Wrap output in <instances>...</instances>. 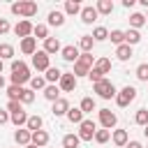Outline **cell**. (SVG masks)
I'll return each instance as SVG.
<instances>
[{
	"label": "cell",
	"mask_w": 148,
	"mask_h": 148,
	"mask_svg": "<svg viewBox=\"0 0 148 148\" xmlns=\"http://www.w3.org/2000/svg\"><path fill=\"white\" fill-rule=\"evenodd\" d=\"M143 16H146V23H148V7H146V14H143Z\"/></svg>",
	"instance_id": "cell-52"
},
{
	"label": "cell",
	"mask_w": 148,
	"mask_h": 148,
	"mask_svg": "<svg viewBox=\"0 0 148 148\" xmlns=\"http://www.w3.org/2000/svg\"><path fill=\"white\" fill-rule=\"evenodd\" d=\"M32 37H35V39H46V37H49V25H46V23H37V25L32 28Z\"/></svg>",
	"instance_id": "cell-31"
},
{
	"label": "cell",
	"mask_w": 148,
	"mask_h": 148,
	"mask_svg": "<svg viewBox=\"0 0 148 148\" xmlns=\"http://www.w3.org/2000/svg\"><path fill=\"white\" fill-rule=\"evenodd\" d=\"M95 42H104V39H109V30L104 28V25H97L95 30H92V35H90Z\"/></svg>",
	"instance_id": "cell-35"
},
{
	"label": "cell",
	"mask_w": 148,
	"mask_h": 148,
	"mask_svg": "<svg viewBox=\"0 0 148 148\" xmlns=\"http://www.w3.org/2000/svg\"><path fill=\"white\" fill-rule=\"evenodd\" d=\"M97 118H99V125H102V130H113L116 125H118V116L111 111V109H99L97 111Z\"/></svg>",
	"instance_id": "cell-7"
},
{
	"label": "cell",
	"mask_w": 148,
	"mask_h": 148,
	"mask_svg": "<svg viewBox=\"0 0 148 148\" xmlns=\"http://www.w3.org/2000/svg\"><path fill=\"white\" fill-rule=\"evenodd\" d=\"M46 25H53V28L65 25V14H62L60 9H51L49 16H46Z\"/></svg>",
	"instance_id": "cell-15"
},
{
	"label": "cell",
	"mask_w": 148,
	"mask_h": 148,
	"mask_svg": "<svg viewBox=\"0 0 148 148\" xmlns=\"http://www.w3.org/2000/svg\"><path fill=\"white\" fill-rule=\"evenodd\" d=\"M76 83H79V79H76L72 72H62V76H60V81H58V88H60V92H74Z\"/></svg>",
	"instance_id": "cell-8"
},
{
	"label": "cell",
	"mask_w": 148,
	"mask_h": 148,
	"mask_svg": "<svg viewBox=\"0 0 148 148\" xmlns=\"http://www.w3.org/2000/svg\"><path fill=\"white\" fill-rule=\"evenodd\" d=\"M109 139H111V132H109V130H97V132H95V136H92V141H95V143H99V146H102V143H106Z\"/></svg>",
	"instance_id": "cell-40"
},
{
	"label": "cell",
	"mask_w": 148,
	"mask_h": 148,
	"mask_svg": "<svg viewBox=\"0 0 148 148\" xmlns=\"http://www.w3.org/2000/svg\"><path fill=\"white\" fill-rule=\"evenodd\" d=\"M81 7H83V5H81L79 0H67L62 14H65V16H76V14H81Z\"/></svg>",
	"instance_id": "cell-19"
},
{
	"label": "cell",
	"mask_w": 148,
	"mask_h": 148,
	"mask_svg": "<svg viewBox=\"0 0 148 148\" xmlns=\"http://www.w3.org/2000/svg\"><path fill=\"white\" fill-rule=\"evenodd\" d=\"M7 32H9V21L0 18V35H7Z\"/></svg>",
	"instance_id": "cell-45"
},
{
	"label": "cell",
	"mask_w": 148,
	"mask_h": 148,
	"mask_svg": "<svg viewBox=\"0 0 148 148\" xmlns=\"http://www.w3.org/2000/svg\"><path fill=\"white\" fill-rule=\"evenodd\" d=\"M2 69H5V62H2V60H0V74H2Z\"/></svg>",
	"instance_id": "cell-51"
},
{
	"label": "cell",
	"mask_w": 148,
	"mask_h": 148,
	"mask_svg": "<svg viewBox=\"0 0 148 148\" xmlns=\"http://www.w3.org/2000/svg\"><path fill=\"white\" fill-rule=\"evenodd\" d=\"M125 148H143V146H141L139 141H127V146H125Z\"/></svg>",
	"instance_id": "cell-47"
},
{
	"label": "cell",
	"mask_w": 148,
	"mask_h": 148,
	"mask_svg": "<svg viewBox=\"0 0 148 148\" xmlns=\"http://www.w3.org/2000/svg\"><path fill=\"white\" fill-rule=\"evenodd\" d=\"M25 148H37V146H32V143H28V146H25Z\"/></svg>",
	"instance_id": "cell-53"
},
{
	"label": "cell",
	"mask_w": 148,
	"mask_h": 148,
	"mask_svg": "<svg viewBox=\"0 0 148 148\" xmlns=\"http://www.w3.org/2000/svg\"><path fill=\"white\" fill-rule=\"evenodd\" d=\"M18 102H21V104H32V102H35V92H32L30 88H23V95H21Z\"/></svg>",
	"instance_id": "cell-43"
},
{
	"label": "cell",
	"mask_w": 148,
	"mask_h": 148,
	"mask_svg": "<svg viewBox=\"0 0 148 148\" xmlns=\"http://www.w3.org/2000/svg\"><path fill=\"white\" fill-rule=\"evenodd\" d=\"M12 86H23V83H30L32 74H30V67L23 62V60H12Z\"/></svg>",
	"instance_id": "cell-1"
},
{
	"label": "cell",
	"mask_w": 148,
	"mask_h": 148,
	"mask_svg": "<svg viewBox=\"0 0 148 148\" xmlns=\"http://www.w3.org/2000/svg\"><path fill=\"white\" fill-rule=\"evenodd\" d=\"M116 104L120 106V109H125V106H130L134 99H136V88L134 86H125V88H120L118 92H116Z\"/></svg>",
	"instance_id": "cell-5"
},
{
	"label": "cell",
	"mask_w": 148,
	"mask_h": 148,
	"mask_svg": "<svg viewBox=\"0 0 148 148\" xmlns=\"http://www.w3.org/2000/svg\"><path fill=\"white\" fill-rule=\"evenodd\" d=\"M18 49H21L23 56H35V51H37V39H35V37H25V39H21Z\"/></svg>",
	"instance_id": "cell-16"
},
{
	"label": "cell",
	"mask_w": 148,
	"mask_h": 148,
	"mask_svg": "<svg viewBox=\"0 0 148 148\" xmlns=\"http://www.w3.org/2000/svg\"><path fill=\"white\" fill-rule=\"evenodd\" d=\"M42 125H44V120H42V116H28V123H25V130L28 132H37V130H42Z\"/></svg>",
	"instance_id": "cell-28"
},
{
	"label": "cell",
	"mask_w": 148,
	"mask_h": 148,
	"mask_svg": "<svg viewBox=\"0 0 148 148\" xmlns=\"http://www.w3.org/2000/svg\"><path fill=\"white\" fill-rule=\"evenodd\" d=\"M7 123H9V111L0 109V125H7Z\"/></svg>",
	"instance_id": "cell-46"
},
{
	"label": "cell",
	"mask_w": 148,
	"mask_h": 148,
	"mask_svg": "<svg viewBox=\"0 0 148 148\" xmlns=\"http://www.w3.org/2000/svg\"><path fill=\"white\" fill-rule=\"evenodd\" d=\"M30 143L37 146V148H46V143H49V132H46V130L30 132Z\"/></svg>",
	"instance_id": "cell-13"
},
{
	"label": "cell",
	"mask_w": 148,
	"mask_h": 148,
	"mask_svg": "<svg viewBox=\"0 0 148 148\" xmlns=\"http://www.w3.org/2000/svg\"><path fill=\"white\" fill-rule=\"evenodd\" d=\"M21 95H23V86H7V97H9V99L18 102Z\"/></svg>",
	"instance_id": "cell-36"
},
{
	"label": "cell",
	"mask_w": 148,
	"mask_h": 148,
	"mask_svg": "<svg viewBox=\"0 0 148 148\" xmlns=\"http://www.w3.org/2000/svg\"><path fill=\"white\" fill-rule=\"evenodd\" d=\"M60 76H62V72H60L58 67H49V69H46V74H44V79H46V83H51V86H58V81H60Z\"/></svg>",
	"instance_id": "cell-27"
},
{
	"label": "cell",
	"mask_w": 148,
	"mask_h": 148,
	"mask_svg": "<svg viewBox=\"0 0 148 148\" xmlns=\"http://www.w3.org/2000/svg\"><path fill=\"white\" fill-rule=\"evenodd\" d=\"M134 2H136V0H123V7L130 9V7H134Z\"/></svg>",
	"instance_id": "cell-48"
},
{
	"label": "cell",
	"mask_w": 148,
	"mask_h": 148,
	"mask_svg": "<svg viewBox=\"0 0 148 148\" xmlns=\"http://www.w3.org/2000/svg\"><path fill=\"white\" fill-rule=\"evenodd\" d=\"M143 136H146V139H148V125H146V127H143Z\"/></svg>",
	"instance_id": "cell-50"
},
{
	"label": "cell",
	"mask_w": 148,
	"mask_h": 148,
	"mask_svg": "<svg viewBox=\"0 0 148 148\" xmlns=\"http://www.w3.org/2000/svg\"><path fill=\"white\" fill-rule=\"evenodd\" d=\"M37 2L35 0H18V2H12V7H9V12L14 14V16H21V18H32L35 14H37Z\"/></svg>",
	"instance_id": "cell-2"
},
{
	"label": "cell",
	"mask_w": 148,
	"mask_h": 148,
	"mask_svg": "<svg viewBox=\"0 0 148 148\" xmlns=\"http://www.w3.org/2000/svg\"><path fill=\"white\" fill-rule=\"evenodd\" d=\"M79 16H81V21H83L86 25H92V23L97 21V16H99V14H97L95 5H83V7H81V14H79Z\"/></svg>",
	"instance_id": "cell-11"
},
{
	"label": "cell",
	"mask_w": 148,
	"mask_h": 148,
	"mask_svg": "<svg viewBox=\"0 0 148 148\" xmlns=\"http://www.w3.org/2000/svg\"><path fill=\"white\" fill-rule=\"evenodd\" d=\"M143 25H146V16H143V14H139V12L130 14V28H132V30H141Z\"/></svg>",
	"instance_id": "cell-25"
},
{
	"label": "cell",
	"mask_w": 148,
	"mask_h": 148,
	"mask_svg": "<svg viewBox=\"0 0 148 148\" xmlns=\"http://www.w3.org/2000/svg\"><path fill=\"white\" fill-rule=\"evenodd\" d=\"M42 95H44V97H46V99L53 104L56 99H60V88H58V86H51V83H46V88L42 90Z\"/></svg>",
	"instance_id": "cell-22"
},
{
	"label": "cell",
	"mask_w": 148,
	"mask_h": 148,
	"mask_svg": "<svg viewBox=\"0 0 148 148\" xmlns=\"http://www.w3.org/2000/svg\"><path fill=\"white\" fill-rule=\"evenodd\" d=\"M7 111H9V116H12V113H18V111H23V104L9 99V102H7Z\"/></svg>",
	"instance_id": "cell-44"
},
{
	"label": "cell",
	"mask_w": 148,
	"mask_h": 148,
	"mask_svg": "<svg viewBox=\"0 0 148 148\" xmlns=\"http://www.w3.org/2000/svg\"><path fill=\"white\" fill-rule=\"evenodd\" d=\"M95 132H97V123H95L92 118H83V123L79 125V132H76V136H79L81 141H92Z\"/></svg>",
	"instance_id": "cell-6"
},
{
	"label": "cell",
	"mask_w": 148,
	"mask_h": 148,
	"mask_svg": "<svg viewBox=\"0 0 148 148\" xmlns=\"http://www.w3.org/2000/svg\"><path fill=\"white\" fill-rule=\"evenodd\" d=\"M134 74H136V79H139V81H148V62H141V65L136 67V72H134Z\"/></svg>",
	"instance_id": "cell-42"
},
{
	"label": "cell",
	"mask_w": 148,
	"mask_h": 148,
	"mask_svg": "<svg viewBox=\"0 0 148 148\" xmlns=\"http://www.w3.org/2000/svg\"><path fill=\"white\" fill-rule=\"evenodd\" d=\"M92 65H95V58H92V53H81L79 56V60L74 62V76L79 79V76H88V72L92 69Z\"/></svg>",
	"instance_id": "cell-3"
},
{
	"label": "cell",
	"mask_w": 148,
	"mask_h": 148,
	"mask_svg": "<svg viewBox=\"0 0 148 148\" xmlns=\"http://www.w3.org/2000/svg\"><path fill=\"white\" fill-rule=\"evenodd\" d=\"M95 9H97V14H104V16H106V14L113 12V2H111V0H97V2H95Z\"/></svg>",
	"instance_id": "cell-29"
},
{
	"label": "cell",
	"mask_w": 148,
	"mask_h": 148,
	"mask_svg": "<svg viewBox=\"0 0 148 148\" xmlns=\"http://www.w3.org/2000/svg\"><path fill=\"white\" fill-rule=\"evenodd\" d=\"M67 111H69V102L65 99V97H60V99H56L53 102V106H51V113L58 118V116H67Z\"/></svg>",
	"instance_id": "cell-18"
},
{
	"label": "cell",
	"mask_w": 148,
	"mask_h": 148,
	"mask_svg": "<svg viewBox=\"0 0 148 148\" xmlns=\"http://www.w3.org/2000/svg\"><path fill=\"white\" fill-rule=\"evenodd\" d=\"M83 118H86V116H83V111H81L79 106H74V109L69 106V111H67V120H69L72 125H81Z\"/></svg>",
	"instance_id": "cell-23"
},
{
	"label": "cell",
	"mask_w": 148,
	"mask_h": 148,
	"mask_svg": "<svg viewBox=\"0 0 148 148\" xmlns=\"http://www.w3.org/2000/svg\"><path fill=\"white\" fill-rule=\"evenodd\" d=\"M60 56H62V60H67V62H76V60H79V56H81V51H79V46L67 44V46H62V49H60Z\"/></svg>",
	"instance_id": "cell-12"
},
{
	"label": "cell",
	"mask_w": 148,
	"mask_h": 148,
	"mask_svg": "<svg viewBox=\"0 0 148 148\" xmlns=\"http://www.w3.org/2000/svg\"><path fill=\"white\" fill-rule=\"evenodd\" d=\"M134 123L141 125V127H146V125H148V109H139V111L134 113Z\"/></svg>",
	"instance_id": "cell-41"
},
{
	"label": "cell",
	"mask_w": 148,
	"mask_h": 148,
	"mask_svg": "<svg viewBox=\"0 0 148 148\" xmlns=\"http://www.w3.org/2000/svg\"><path fill=\"white\" fill-rule=\"evenodd\" d=\"M146 148H148V146H146Z\"/></svg>",
	"instance_id": "cell-54"
},
{
	"label": "cell",
	"mask_w": 148,
	"mask_h": 148,
	"mask_svg": "<svg viewBox=\"0 0 148 148\" xmlns=\"http://www.w3.org/2000/svg\"><path fill=\"white\" fill-rule=\"evenodd\" d=\"M132 56H134V53H132V46H127V44H120V46H116V58H118V60L127 62Z\"/></svg>",
	"instance_id": "cell-26"
},
{
	"label": "cell",
	"mask_w": 148,
	"mask_h": 148,
	"mask_svg": "<svg viewBox=\"0 0 148 148\" xmlns=\"http://www.w3.org/2000/svg\"><path fill=\"white\" fill-rule=\"evenodd\" d=\"M79 109L83 111V116H86V113H92V111H95V99H92V97H83L81 104H79Z\"/></svg>",
	"instance_id": "cell-37"
},
{
	"label": "cell",
	"mask_w": 148,
	"mask_h": 148,
	"mask_svg": "<svg viewBox=\"0 0 148 148\" xmlns=\"http://www.w3.org/2000/svg\"><path fill=\"white\" fill-rule=\"evenodd\" d=\"M60 49H62V46H60V39H58V37H46V39H44V49H42V51H44L46 56H53V53H58Z\"/></svg>",
	"instance_id": "cell-17"
},
{
	"label": "cell",
	"mask_w": 148,
	"mask_h": 148,
	"mask_svg": "<svg viewBox=\"0 0 148 148\" xmlns=\"http://www.w3.org/2000/svg\"><path fill=\"white\" fill-rule=\"evenodd\" d=\"M14 141H16L18 146H23V148H25V146L30 143V132H28L25 127H18V130L14 132Z\"/></svg>",
	"instance_id": "cell-24"
},
{
	"label": "cell",
	"mask_w": 148,
	"mask_h": 148,
	"mask_svg": "<svg viewBox=\"0 0 148 148\" xmlns=\"http://www.w3.org/2000/svg\"><path fill=\"white\" fill-rule=\"evenodd\" d=\"M109 39H111L116 46L125 44V30H111V32H109Z\"/></svg>",
	"instance_id": "cell-38"
},
{
	"label": "cell",
	"mask_w": 148,
	"mask_h": 148,
	"mask_svg": "<svg viewBox=\"0 0 148 148\" xmlns=\"http://www.w3.org/2000/svg\"><path fill=\"white\" fill-rule=\"evenodd\" d=\"M139 42H141V32H139V30H132V28L125 30V44H127V46H134V44H139Z\"/></svg>",
	"instance_id": "cell-30"
},
{
	"label": "cell",
	"mask_w": 148,
	"mask_h": 148,
	"mask_svg": "<svg viewBox=\"0 0 148 148\" xmlns=\"http://www.w3.org/2000/svg\"><path fill=\"white\" fill-rule=\"evenodd\" d=\"M9 123H14L16 127H25V123H28V113H25V111L12 113V116H9Z\"/></svg>",
	"instance_id": "cell-32"
},
{
	"label": "cell",
	"mask_w": 148,
	"mask_h": 148,
	"mask_svg": "<svg viewBox=\"0 0 148 148\" xmlns=\"http://www.w3.org/2000/svg\"><path fill=\"white\" fill-rule=\"evenodd\" d=\"M2 88H5V76L0 74V90H2Z\"/></svg>",
	"instance_id": "cell-49"
},
{
	"label": "cell",
	"mask_w": 148,
	"mask_h": 148,
	"mask_svg": "<svg viewBox=\"0 0 148 148\" xmlns=\"http://www.w3.org/2000/svg\"><path fill=\"white\" fill-rule=\"evenodd\" d=\"M32 23L30 21H25V18H21L16 25H14V35L18 37V39H25V37H32Z\"/></svg>",
	"instance_id": "cell-10"
},
{
	"label": "cell",
	"mask_w": 148,
	"mask_h": 148,
	"mask_svg": "<svg viewBox=\"0 0 148 148\" xmlns=\"http://www.w3.org/2000/svg\"><path fill=\"white\" fill-rule=\"evenodd\" d=\"M32 67H35L37 72H46V69L51 67V56H46L42 49L35 51V56H32Z\"/></svg>",
	"instance_id": "cell-9"
},
{
	"label": "cell",
	"mask_w": 148,
	"mask_h": 148,
	"mask_svg": "<svg viewBox=\"0 0 148 148\" xmlns=\"http://www.w3.org/2000/svg\"><path fill=\"white\" fill-rule=\"evenodd\" d=\"M12 58H14V46L7 44V42H2L0 44V60L5 62V60H12Z\"/></svg>",
	"instance_id": "cell-33"
},
{
	"label": "cell",
	"mask_w": 148,
	"mask_h": 148,
	"mask_svg": "<svg viewBox=\"0 0 148 148\" xmlns=\"http://www.w3.org/2000/svg\"><path fill=\"white\" fill-rule=\"evenodd\" d=\"M92 46H95V39L90 35H81L79 39V51L81 53H92Z\"/></svg>",
	"instance_id": "cell-20"
},
{
	"label": "cell",
	"mask_w": 148,
	"mask_h": 148,
	"mask_svg": "<svg viewBox=\"0 0 148 148\" xmlns=\"http://www.w3.org/2000/svg\"><path fill=\"white\" fill-rule=\"evenodd\" d=\"M46 88V79L44 76H32L30 79V90L35 92V90H44Z\"/></svg>",
	"instance_id": "cell-39"
},
{
	"label": "cell",
	"mask_w": 148,
	"mask_h": 148,
	"mask_svg": "<svg viewBox=\"0 0 148 148\" xmlns=\"http://www.w3.org/2000/svg\"><path fill=\"white\" fill-rule=\"evenodd\" d=\"M79 143H81V139L76 134H65L62 136V148H79Z\"/></svg>",
	"instance_id": "cell-34"
},
{
	"label": "cell",
	"mask_w": 148,
	"mask_h": 148,
	"mask_svg": "<svg viewBox=\"0 0 148 148\" xmlns=\"http://www.w3.org/2000/svg\"><path fill=\"white\" fill-rule=\"evenodd\" d=\"M92 69H95V72H99V74L104 76V74H109V72H111V60H109V58H97V60H95V65H92Z\"/></svg>",
	"instance_id": "cell-21"
},
{
	"label": "cell",
	"mask_w": 148,
	"mask_h": 148,
	"mask_svg": "<svg viewBox=\"0 0 148 148\" xmlns=\"http://www.w3.org/2000/svg\"><path fill=\"white\" fill-rule=\"evenodd\" d=\"M92 92H97V97H102V99H113L118 90H116V86L109 79H102V81L92 83Z\"/></svg>",
	"instance_id": "cell-4"
},
{
	"label": "cell",
	"mask_w": 148,
	"mask_h": 148,
	"mask_svg": "<svg viewBox=\"0 0 148 148\" xmlns=\"http://www.w3.org/2000/svg\"><path fill=\"white\" fill-rule=\"evenodd\" d=\"M111 141H113V146L125 148V146H127V141H130L127 130H111Z\"/></svg>",
	"instance_id": "cell-14"
}]
</instances>
